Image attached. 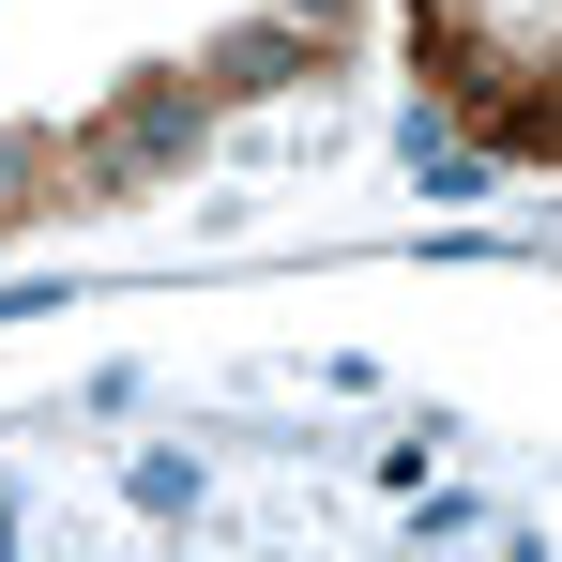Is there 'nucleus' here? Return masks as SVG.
I'll return each mask as SVG.
<instances>
[{
  "instance_id": "4",
  "label": "nucleus",
  "mask_w": 562,
  "mask_h": 562,
  "mask_svg": "<svg viewBox=\"0 0 562 562\" xmlns=\"http://www.w3.org/2000/svg\"><path fill=\"white\" fill-rule=\"evenodd\" d=\"M426 15H471V0H426Z\"/></svg>"
},
{
  "instance_id": "3",
  "label": "nucleus",
  "mask_w": 562,
  "mask_h": 562,
  "mask_svg": "<svg viewBox=\"0 0 562 562\" xmlns=\"http://www.w3.org/2000/svg\"><path fill=\"white\" fill-rule=\"evenodd\" d=\"M289 15H335V0H289Z\"/></svg>"
},
{
  "instance_id": "1",
  "label": "nucleus",
  "mask_w": 562,
  "mask_h": 562,
  "mask_svg": "<svg viewBox=\"0 0 562 562\" xmlns=\"http://www.w3.org/2000/svg\"><path fill=\"white\" fill-rule=\"evenodd\" d=\"M213 77H228V92H289L304 46H289V31H244V46H213Z\"/></svg>"
},
{
  "instance_id": "2",
  "label": "nucleus",
  "mask_w": 562,
  "mask_h": 562,
  "mask_svg": "<svg viewBox=\"0 0 562 562\" xmlns=\"http://www.w3.org/2000/svg\"><path fill=\"white\" fill-rule=\"evenodd\" d=\"M15 183H31V153H0V213H15Z\"/></svg>"
}]
</instances>
